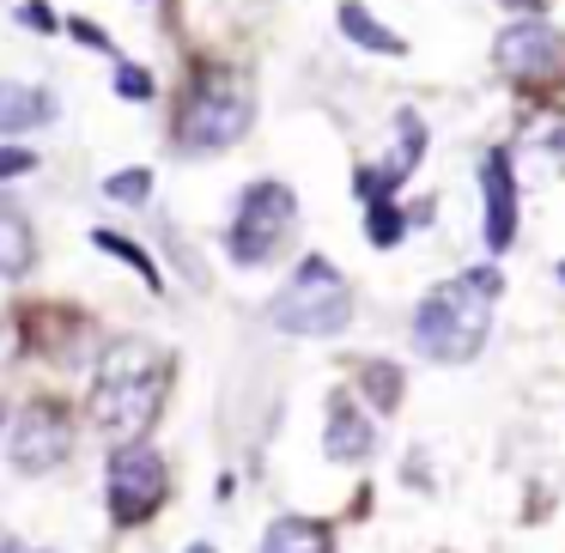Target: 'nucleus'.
Wrapping results in <instances>:
<instances>
[{"label":"nucleus","mask_w":565,"mask_h":553,"mask_svg":"<svg viewBox=\"0 0 565 553\" xmlns=\"http://www.w3.org/2000/svg\"><path fill=\"white\" fill-rule=\"evenodd\" d=\"M499 293H504V280L492 268H468L456 280L431 286L414 310V353L431 359V365H468L487 347Z\"/></svg>","instance_id":"1"},{"label":"nucleus","mask_w":565,"mask_h":553,"mask_svg":"<svg viewBox=\"0 0 565 553\" xmlns=\"http://www.w3.org/2000/svg\"><path fill=\"white\" fill-rule=\"evenodd\" d=\"M164 407V353L147 341H116L98 359V377H92V419H98L104 438L140 444L152 432Z\"/></svg>","instance_id":"2"},{"label":"nucleus","mask_w":565,"mask_h":553,"mask_svg":"<svg viewBox=\"0 0 565 553\" xmlns=\"http://www.w3.org/2000/svg\"><path fill=\"white\" fill-rule=\"evenodd\" d=\"M249 116H256V98H249L244 74H232V67H201L183 110H177V140L189 152H225L249 128Z\"/></svg>","instance_id":"3"},{"label":"nucleus","mask_w":565,"mask_h":553,"mask_svg":"<svg viewBox=\"0 0 565 553\" xmlns=\"http://www.w3.org/2000/svg\"><path fill=\"white\" fill-rule=\"evenodd\" d=\"M268 322L280 334H310V341H317V334H341L347 322H353V293H347V280L334 274V262L310 256V262H298L292 280L274 293Z\"/></svg>","instance_id":"4"},{"label":"nucleus","mask_w":565,"mask_h":553,"mask_svg":"<svg viewBox=\"0 0 565 553\" xmlns=\"http://www.w3.org/2000/svg\"><path fill=\"white\" fill-rule=\"evenodd\" d=\"M298 220V201L286 183H256L244 189V201H237V220H232V262H244V268H256V262H268L274 249L286 244V232H292Z\"/></svg>","instance_id":"5"},{"label":"nucleus","mask_w":565,"mask_h":553,"mask_svg":"<svg viewBox=\"0 0 565 553\" xmlns=\"http://www.w3.org/2000/svg\"><path fill=\"white\" fill-rule=\"evenodd\" d=\"M164 492H171V475H164V462L147 444H128V450L110 456V517L116 523H147L164 504Z\"/></svg>","instance_id":"6"},{"label":"nucleus","mask_w":565,"mask_h":553,"mask_svg":"<svg viewBox=\"0 0 565 553\" xmlns=\"http://www.w3.org/2000/svg\"><path fill=\"white\" fill-rule=\"evenodd\" d=\"M492 55H499L504 79H516V86H541V79L565 74V31L541 25V19H523V25L499 31Z\"/></svg>","instance_id":"7"},{"label":"nucleus","mask_w":565,"mask_h":553,"mask_svg":"<svg viewBox=\"0 0 565 553\" xmlns=\"http://www.w3.org/2000/svg\"><path fill=\"white\" fill-rule=\"evenodd\" d=\"M13 468L19 475H50V468L67 462V450H74V432H67V414L50 402H31L25 414H19L13 426Z\"/></svg>","instance_id":"8"},{"label":"nucleus","mask_w":565,"mask_h":553,"mask_svg":"<svg viewBox=\"0 0 565 553\" xmlns=\"http://www.w3.org/2000/svg\"><path fill=\"white\" fill-rule=\"evenodd\" d=\"M480 189H487V249L504 256V249L516 244V159H511V147L487 152Z\"/></svg>","instance_id":"9"},{"label":"nucleus","mask_w":565,"mask_h":553,"mask_svg":"<svg viewBox=\"0 0 565 553\" xmlns=\"http://www.w3.org/2000/svg\"><path fill=\"white\" fill-rule=\"evenodd\" d=\"M511 159L523 164L529 177H565V116L541 110L535 123L523 128V140L511 147Z\"/></svg>","instance_id":"10"},{"label":"nucleus","mask_w":565,"mask_h":553,"mask_svg":"<svg viewBox=\"0 0 565 553\" xmlns=\"http://www.w3.org/2000/svg\"><path fill=\"white\" fill-rule=\"evenodd\" d=\"M50 116H55V98L43 86H13V79H0V135L43 128Z\"/></svg>","instance_id":"11"},{"label":"nucleus","mask_w":565,"mask_h":553,"mask_svg":"<svg viewBox=\"0 0 565 553\" xmlns=\"http://www.w3.org/2000/svg\"><path fill=\"white\" fill-rule=\"evenodd\" d=\"M31 262H38L31 220L19 213L13 195H0V274H7V280H19V274H31Z\"/></svg>","instance_id":"12"},{"label":"nucleus","mask_w":565,"mask_h":553,"mask_svg":"<svg viewBox=\"0 0 565 553\" xmlns=\"http://www.w3.org/2000/svg\"><path fill=\"white\" fill-rule=\"evenodd\" d=\"M371 444H377V438H371V419L359 414L353 402H334L329 407V456H334V462H365Z\"/></svg>","instance_id":"13"},{"label":"nucleus","mask_w":565,"mask_h":553,"mask_svg":"<svg viewBox=\"0 0 565 553\" xmlns=\"http://www.w3.org/2000/svg\"><path fill=\"white\" fill-rule=\"evenodd\" d=\"M262 553H329V529L310 517H280L262 541Z\"/></svg>","instance_id":"14"},{"label":"nucleus","mask_w":565,"mask_h":553,"mask_svg":"<svg viewBox=\"0 0 565 553\" xmlns=\"http://www.w3.org/2000/svg\"><path fill=\"white\" fill-rule=\"evenodd\" d=\"M341 31H347L353 43H365L371 55H407V43L395 38V31H383L377 19H371L365 7H359V0H347V7H341Z\"/></svg>","instance_id":"15"},{"label":"nucleus","mask_w":565,"mask_h":553,"mask_svg":"<svg viewBox=\"0 0 565 553\" xmlns=\"http://www.w3.org/2000/svg\"><path fill=\"white\" fill-rule=\"evenodd\" d=\"M92 244H98L104 256H122V262H128V268H135L147 286H159V268H152V256L135 244V237H122V232H92Z\"/></svg>","instance_id":"16"},{"label":"nucleus","mask_w":565,"mask_h":553,"mask_svg":"<svg viewBox=\"0 0 565 553\" xmlns=\"http://www.w3.org/2000/svg\"><path fill=\"white\" fill-rule=\"evenodd\" d=\"M104 195L122 201V208H140V201L152 195V171H116L110 183H104Z\"/></svg>","instance_id":"17"},{"label":"nucleus","mask_w":565,"mask_h":553,"mask_svg":"<svg viewBox=\"0 0 565 553\" xmlns=\"http://www.w3.org/2000/svg\"><path fill=\"white\" fill-rule=\"evenodd\" d=\"M116 92H122L128 104H147L152 98V74L135 67V62H116Z\"/></svg>","instance_id":"18"},{"label":"nucleus","mask_w":565,"mask_h":553,"mask_svg":"<svg viewBox=\"0 0 565 553\" xmlns=\"http://www.w3.org/2000/svg\"><path fill=\"white\" fill-rule=\"evenodd\" d=\"M395 237H402V213H395L390 201H383V208H371V244H377V249H390Z\"/></svg>","instance_id":"19"},{"label":"nucleus","mask_w":565,"mask_h":553,"mask_svg":"<svg viewBox=\"0 0 565 553\" xmlns=\"http://www.w3.org/2000/svg\"><path fill=\"white\" fill-rule=\"evenodd\" d=\"M365 383H371V402L377 407H395V371L390 365H365Z\"/></svg>","instance_id":"20"},{"label":"nucleus","mask_w":565,"mask_h":553,"mask_svg":"<svg viewBox=\"0 0 565 553\" xmlns=\"http://www.w3.org/2000/svg\"><path fill=\"white\" fill-rule=\"evenodd\" d=\"M31 164H38L31 152H0V177H19V171H31Z\"/></svg>","instance_id":"21"},{"label":"nucleus","mask_w":565,"mask_h":553,"mask_svg":"<svg viewBox=\"0 0 565 553\" xmlns=\"http://www.w3.org/2000/svg\"><path fill=\"white\" fill-rule=\"evenodd\" d=\"M67 31H74L79 43H92V50H110V43H104V31H98V25H86V19H74Z\"/></svg>","instance_id":"22"},{"label":"nucleus","mask_w":565,"mask_h":553,"mask_svg":"<svg viewBox=\"0 0 565 553\" xmlns=\"http://www.w3.org/2000/svg\"><path fill=\"white\" fill-rule=\"evenodd\" d=\"M504 7H523V13H541V7H547V0H504Z\"/></svg>","instance_id":"23"},{"label":"nucleus","mask_w":565,"mask_h":553,"mask_svg":"<svg viewBox=\"0 0 565 553\" xmlns=\"http://www.w3.org/2000/svg\"><path fill=\"white\" fill-rule=\"evenodd\" d=\"M0 553H19V541H13V535H7V529H0Z\"/></svg>","instance_id":"24"},{"label":"nucleus","mask_w":565,"mask_h":553,"mask_svg":"<svg viewBox=\"0 0 565 553\" xmlns=\"http://www.w3.org/2000/svg\"><path fill=\"white\" fill-rule=\"evenodd\" d=\"M189 553H213V547H189Z\"/></svg>","instance_id":"25"},{"label":"nucleus","mask_w":565,"mask_h":553,"mask_svg":"<svg viewBox=\"0 0 565 553\" xmlns=\"http://www.w3.org/2000/svg\"><path fill=\"white\" fill-rule=\"evenodd\" d=\"M559 280H565V262H559Z\"/></svg>","instance_id":"26"}]
</instances>
